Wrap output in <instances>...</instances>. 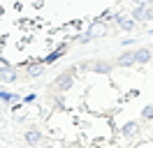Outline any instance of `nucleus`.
Masks as SVG:
<instances>
[{
    "label": "nucleus",
    "instance_id": "obj_1",
    "mask_svg": "<svg viewBox=\"0 0 153 148\" xmlns=\"http://www.w3.org/2000/svg\"><path fill=\"white\" fill-rule=\"evenodd\" d=\"M49 127H51L53 137L63 139L67 144H74L79 139V125H76V118L70 111H53L49 116Z\"/></svg>",
    "mask_w": 153,
    "mask_h": 148
},
{
    "label": "nucleus",
    "instance_id": "obj_2",
    "mask_svg": "<svg viewBox=\"0 0 153 148\" xmlns=\"http://www.w3.org/2000/svg\"><path fill=\"white\" fill-rule=\"evenodd\" d=\"M76 74H79V70H76V65H72V67H67L65 72H60L51 81V90H56L58 95H67V92L72 90V86H74V79Z\"/></svg>",
    "mask_w": 153,
    "mask_h": 148
},
{
    "label": "nucleus",
    "instance_id": "obj_3",
    "mask_svg": "<svg viewBox=\"0 0 153 148\" xmlns=\"http://www.w3.org/2000/svg\"><path fill=\"white\" fill-rule=\"evenodd\" d=\"M16 81H19V67L7 63L0 56V83H16Z\"/></svg>",
    "mask_w": 153,
    "mask_h": 148
},
{
    "label": "nucleus",
    "instance_id": "obj_4",
    "mask_svg": "<svg viewBox=\"0 0 153 148\" xmlns=\"http://www.w3.org/2000/svg\"><path fill=\"white\" fill-rule=\"evenodd\" d=\"M111 26H116L118 30H123V33H132L134 28H137V21H134L130 14H125V12H114Z\"/></svg>",
    "mask_w": 153,
    "mask_h": 148
},
{
    "label": "nucleus",
    "instance_id": "obj_5",
    "mask_svg": "<svg viewBox=\"0 0 153 148\" xmlns=\"http://www.w3.org/2000/svg\"><path fill=\"white\" fill-rule=\"evenodd\" d=\"M130 16L137 23H153V5H132Z\"/></svg>",
    "mask_w": 153,
    "mask_h": 148
},
{
    "label": "nucleus",
    "instance_id": "obj_6",
    "mask_svg": "<svg viewBox=\"0 0 153 148\" xmlns=\"http://www.w3.org/2000/svg\"><path fill=\"white\" fill-rule=\"evenodd\" d=\"M116 132H118V137H121V139H125V141H132V139L139 137L142 125H139L137 120H125L121 127H116Z\"/></svg>",
    "mask_w": 153,
    "mask_h": 148
},
{
    "label": "nucleus",
    "instance_id": "obj_7",
    "mask_svg": "<svg viewBox=\"0 0 153 148\" xmlns=\"http://www.w3.org/2000/svg\"><path fill=\"white\" fill-rule=\"evenodd\" d=\"M91 72L100 74V76H109L114 72V60H107V58H97V60H91Z\"/></svg>",
    "mask_w": 153,
    "mask_h": 148
},
{
    "label": "nucleus",
    "instance_id": "obj_8",
    "mask_svg": "<svg viewBox=\"0 0 153 148\" xmlns=\"http://www.w3.org/2000/svg\"><path fill=\"white\" fill-rule=\"evenodd\" d=\"M23 141H26L30 148H37L39 144L44 141V132H42L37 125H30V127L23 132Z\"/></svg>",
    "mask_w": 153,
    "mask_h": 148
},
{
    "label": "nucleus",
    "instance_id": "obj_9",
    "mask_svg": "<svg viewBox=\"0 0 153 148\" xmlns=\"http://www.w3.org/2000/svg\"><path fill=\"white\" fill-rule=\"evenodd\" d=\"M109 30H111V26H107V23H102V21H95L93 18V23L86 28V33L91 39H100V37H107L109 35Z\"/></svg>",
    "mask_w": 153,
    "mask_h": 148
},
{
    "label": "nucleus",
    "instance_id": "obj_10",
    "mask_svg": "<svg viewBox=\"0 0 153 148\" xmlns=\"http://www.w3.org/2000/svg\"><path fill=\"white\" fill-rule=\"evenodd\" d=\"M114 65H116V67H132V65H137L134 51H123V53L114 60Z\"/></svg>",
    "mask_w": 153,
    "mask_h": 148
},
{
    "label": "nucleus",
    "instance_id": "obj_11",
    "mask_svg": "<svg viewBox=\"0 0 153 148\" xmlns=\"http://www.w3.org/2000/svg\"><path fill=\"white\" fill-rule=\"evenodd\" d=\"M134 58H137V65H151L153 56L149 46H142V49H134Z\"/></svg>",
    "mask_w": 153,
    "mask_h": 148
},
{
    "label": "nucleus",
    "instance_id": "obj_12",
    "mask_svg": "<svg viewBox=\"0 0 153 148\" xmlns=\"http://www.w3.org/2000/svg\"><path fill=\"white\" fill-rule=\"evenodd\" d=\"M0 102L12 107V104L21 102V95H19V92H10V90H5V88H0Z\"/></svg>",
    "mask_w": 153,
    "mask_h": 148
},
{
    "label": "nucleus",
    "instance_id": "obj_13",
    "mask_svg": "<svg viewBox=\"0 0 153 148\" xmlns=\"http://www.w3.org/2000/svg\"><path fill=\"white\" fill-rule=\"evenodd\" d=\"M139 116H142V120H144V123H153V102H151V104H146V107H144Z\"/></svg>",
    "mask_w": 153,
    "mask_h": 148
},
{
    "label": "nucleus",
    "instance_id": "obj_14",
    "mask_svg": "<svg viewBox=\"0 0 153 148\" xmlns=\"http://www.w3.org/2000/svg\"><path fill=\"white\" fill-rule=\"evenodd\" d=\"M21 102H23L26 107H28V104H35V102H37V92H28L26 97H21Z\"/></svg>",
    "mask_w": 153,
    "mask_h": 148
},
{
    "label": "nucleus",
    "instance_id": "obj_15",
    "mask_svg": "<svg viewBox=\"0 0 153 148\" xmlns=\"http://www.w3.org/2000/svg\"><path fill=\"white\" fill-rule=\"evenodd\" d=\"M76 70L79 72H91V60H81V63L76 65Z\"/></svg>",
    "mask_w": 153,
    "mask_h": 148
},
{
    "label": "nucleus",
    "instance_id": "obj_16",
    "mask_svg": "<svg viewBox=\"0 0 153 148\" xmlns=\"http://www.w3.org/2000/svg\"><path fill=\"white\" fill-rule=\"evenodd\" d=\"M132 148H153V141H142V144H137Z\"/></svg>",
    "mask_w": 153,
    "mask_h": 148
},
{
    "label": "nucleus",
    "instance_id": "obj_17",
    "mask_svg": "<svg viewBox=\"0 0 153 148\" xmlns=\"http://www.w3.org/2000/svg\"><path fill=\"white\" fill-rule=\"evenodd\" d=\"M132 5H153V0H130Z\"/></svg>",
    "mask_w": 153,
    "mask_h": 148
},
{
    "label": "nucleus",
    "instance_id": "obj_18",
    "mask_svg": "<svg viewBox=\"0 0 153 148\" xmlns=\"http://www.w3.org/2000/svg\"><path fill=\"white\" fill-rule=\"evenodd\" d=\"M121 44H123V46H132V44H134V37H132V39H130V37H125Z\"/></svg>",
    "mask_w": 153,
    "mask_h": 148
},
{
    "label": "nucleus",
    "instance_id": "obj_19",
    "mask_svg": "<svg viewBox=\"0 0 153 148\" xmlns=\"http://www.w3.org/2000/svg\"><path fill=\"white\" fill-rule=\"evenodd\" d=\"M149 49H151V56H153V46H149Z\"/></svg>",
    "mask_w": 153,
    "mask_h": 148
},
{
    "label": "nucleus",
    "instance_id": "obj_20",
    "mask_svg": "<svg viewBox=\"0 0 153 148\" xmlns=\"http://www.w3.org/2000/svg\"><path fill=\"white\" fill-rule=\"evenodd\" d=\"M151 65H153V60H151Z\"/></svg>",
    "mask_w": 153,
    "mask_h": 148
}]
</instances>
